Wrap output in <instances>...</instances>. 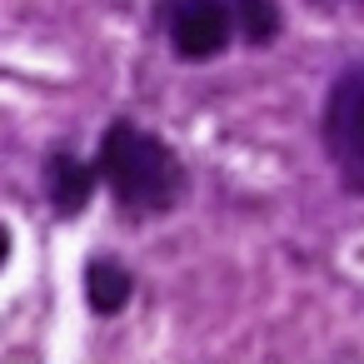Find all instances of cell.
<instances>
[{
  "label": "cell",
  "instance_id": "1",
  "mask_svg": "<svg viewBox=\"0 0 364 364\" xmlns=\"http://www.w3.org/2000/svg\"><path fill=\"white\" fill-rule=\"evenodd\" d=\"M100 175L105 185L115 190L120 205L130 210H165L175 205L185 175H180V160L165 140L135 130L130 120H115L100 140Z\"/></svg>",
  "mask_w": 364,
  "mask_h": 364
},
{
  "label": "cell",
  "instance_id": "2",
  "mask_svg": "<svg viewBox=\"0 0 364 364\" xmlns=\"http://www.w3.org/2000/svg\"><path fill=\"white\" fill-rule=\"evenodd\" d=\"M324 145L349 190H364V65L339 70L324 105Z\"/></svg>",
  "mask_w": 364,
  "mask_h": 364
},
{
  "label": "cell",
  "instance_id": "3",
  "mask_svg": "<svg viewBox=\"0 0 364 364\" xmlns=\"http://www.w3.org/2000/svg\"><path fill=\"white\" fill-rule=\"evenodd\" d=\"M160 16L170 31V46L185 60H210L230 46V0H160Z\"/></svg>",
  "mask_w": 364,
  "mask_h": 364
},
{
  "label": "cell",
  "instance_id": "4",
  "mask_svg": "<svg viewBox=\"0 0 364 364\" xmlns=\"http://www.w3.org/2000/svg\"><path fill=\"white\" fill-rule=\"evenodd\" d=\"M46 190H50V205H55L60 215H80L85 200H90V190H95V170H90L85 160H75V155H50V165H46Z\"/></svg>",
  "mask_w": 364,
  "mask_h": 364
},
{
  "label": "cell",
  "instance_id": "5",
  "mask_svg": "<svg viewBox=\"0 0 364 364\" xmlns=\"http://www.w3.org/2000/svg\"><path fill=\"white\" fill-rule=\"evenodd\" d=\"M85 299H90L95 314L125 309V299H130V274H125L115 259H95V264L85 269Z\"/></svg>",
  "mask_w": 364,
  "mask_h": 364
},
{
  "label": "cell",
  "instance_id": "6",
  "mask_svg": "<svg viewBox=\"0 0 364 364\" xmlns=\"http://www.w3.org/2000/svg\"><path fill=\"white\" fill-rule=\"evenodd\" d=\"M230 16L250 46H269L279 36V6L274 0H230Z\"/></svg>",
  "mask_w": 364,
  "mask_h": 364
},
{
  "label": "cell",
  "instance_id": "7",
  "mask_svg": "<svg viewBox=\"0 0 364 364\" xmlns=\"http://www.w3.org/2000/svg\"><path fill=\"white\" fill-rule=\"evenodd\" d=\"M6 255H11V235H6V230H0V259H6Z\"/></svg>",
  "mask_w": 364,
  "mask_h": 364
}]
</instances>
